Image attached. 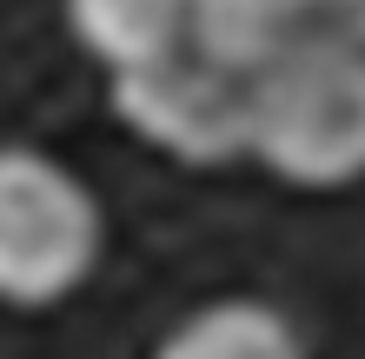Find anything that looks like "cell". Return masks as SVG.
I'll list each match as a JSON object with an SVG mask.
<instances>
[{
    "mask_svg": "<svg viewBox=\"0 0 365 359\" xmlns=\"http://www.w3.org/2000/svg\"><path fill=\"white\" fill-rule=\"evenodd\" d=\"M272 180L332 193L365 180V54L346 40H312L252 80V140Z\"/></svg>",
    "mask_w": 365,
    "mask_h": 359,
    "instance_id": "1",
    "label": "cell"
},
{
    "mask_svg": "<svg viewBox=\"0 0 365 359\" xmlns=\"http://www.w3.org/2000/svg\"><path fill=\"white\" fill-rule=\"evenodd\" d=\"M106 240L100 200L40 146H0V300L53 306L93 273Z\"/></svg>",
    "mask_w": 365,
    "mask_h": 359,
    "instance_id": "2",
    "label": "cell"
},
{
    "mask_svg": "<svg viewBox=\"0 0 365 359\" xmlns=\"http://www.w3.org/2000/svg\"><path fill=\"white\" fill-rule=\"evenodd\" d=\"M113 113L153 153L180 166H226L246 160L252 140V80L180 40V47L113 74Z\"/></svg>",
    "mask_w": 365,
    "mask_h": 359,
    "instance_id": "3",
    "label": "cell"
},
{
    "mask_svg": "<svg viewBox=\"0 0 365 359\" xmlns=\"http://www.w3.org/2000/svg\"><path fill=\"white\" fill-rule=\"evenodd\" d=\"M186 40L206 60L259 80L286 54L326 40V0H186Z\"/></svg>",
    "mask_w": 365,
    "mask_h": 359,
    "instance_id": "4",
    "label": "cell"
},
{
    "mask_svg": "<svg viewBox=\"0 0 365 359\" xmlns=\"http://www.w3.org/2000/svg\"><path fill=\"white\" fill-rule=\"evenodd\" d=\"M153 359H306V333L292 326L286 306L232 293L206 300L153 346Z\"/></svg>",
    "mask_w": 365,
    "mask_h": 359,
    "instance_id": "5",
    "label": "cell"
},
{
    "mask_svg": "<svg viewBox=\"0 0 365 359\" xmlns=\"http://www.w3.org/2000/svg\"><path fill=\"white\" fill-rule=\"evenodd\" d=\"M67 27L106 74L186 40V0H67Z\"/></svg>",
    "mask_w": 365,
    "mask_h": 359,
    "instance_id": "6",
    "label": "cell"
},
{
    "mask_svg": "<svg viewBox=\"0 0 365 359\" xmlns=\"http://www.w3.org/2000/svg\"><path fill=\"white\" fill-rule=\"evenodd\" d=\"M326 40H346L365 54V0H326Z\"/></svg>",
    "mask_w": 365,
    "mask_h": 359,
    "instance_id": "7",
    "label": "cell"
}]
</instances>
